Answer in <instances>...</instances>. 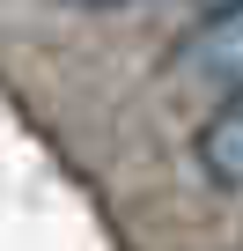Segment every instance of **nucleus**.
<instances>
[{
    "label": "nucleus",
    "mask_w": 243,
    "mask_h": 251,
    "mask_svg": "<svg viewBox=\"0 0 243 251\" xmlns=\"http://www.w3.org/2000/svg\"><path fill=\"white\" fill-rule=\"evenodd\" d=\"M170 81L199 89V96H243V0L236 8H214L177 52H170Z\"/></svg>",
    "instance_id": "f257e3e1"
},
{
    "label": "nucleus",
    "mask_w": 243,
    "mask_h": 251,
    "mask_svg": "<svg viewBox=\"0 0 243 251\" xmlns=\"http://www.w3.org/2000/svg\"><path fill=\"white\" fill-rule=\"evenodd\" d=\"M199 170L228 192H243V96L214 103V118L199 126Z\"/></svg>",
    "instance_id": "f03ea898"
},
{
    "label": "nucleus",
    "mask_w": 243,
    "mask_h": 251,
    "mask_svg": "<svg viewBox=\"0 0 243 251\" xmlns=\"http://www.w3.org/2000/svg\"><path fill=\"white\" fill-rule=\"evenodd\" d=\"M66 8H126V0H66Z\"/></svg>",
    "instance_id": "7ed1b4c3"
},
{
    "label": "nucleus",
    "mask_w": 243,
    "mask_h": 251,
    "mask_svg": "<svg viewBox=\"0 0 243 251\" xmlns=\"http://www.w3.org/2000/svg\"><path fill=\"white\" fill-rule=\"evenodd\" d=\"M214 8H236V0H206V15H214Z\"/></svg>",
    "instance_id": "20e7f679"
}]
</instances>
